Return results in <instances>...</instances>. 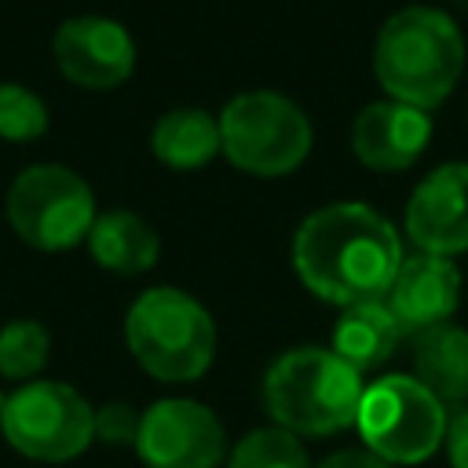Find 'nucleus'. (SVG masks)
Wrapping results in <instances>:
<instances>
[{"label": "nucleus", "mask_w": 468, "mask_h": 468, "mask_svg": "<svg viewBox=\"0 0 468 468\" xmlns=\"http://www.w3.org/2000/svg\"><path fill=\"white\" fill-rule=\"evenodd\" d=\"M362 391V373L325 347H292L278 355L263 377V406L274 428L296 439L347 431L358 420Z\"/></svg>", "instance_id": "7ed1b4c3"}, {"label": "nucleus", "mask_w": 468, "mask_h": 468, "mask_svg": "<svg viewBox=\"0 0 468 468\" xmlns=\"http://www.w3.org/2000/svg\"><path fill=\"white\" fill-rule=\"evenodd\" d=\"M431 139V121L424 110L406 102H373L351 124V150L366 168L402 172L410 168Z\"/></svg>", "instance_id": "ddd939ff"}, {"label": "nucleus", "mask_w": 468, "mask_h": 468, "mask_svg": "<svg viewBox=\"0 0 468 468\" xmlns=\"http://www.w3.org/2000/svg\"><path fill=\"white\" fill-rule=\"evenodd\" d=\"M150 150L168 168H179V172L201 168L223 150L219 121L205 110H194V106L168 110L157 117V124L150 132Z\"/></svg>", "instance_id": "f3484780"}, {"label": "nucleus", "mask_w": 468, "mask_h": 468, "mask_svg": "<svg viewBox=\"0 0 468 468\" xmlns=\"http://www.w3.org/2000/svg\"><path fill=\"white\" fill-rule=\"evenodd\" d=\"M457 300H461L457 267L446 256H431V252H417L410 260L402 256V267L384 296L402 336H417L424 329L450 322V314L457 311Z\"/></svg>", "instance_id": "f8f14e48"}, {"label": "nucleus", "mask_w": 468, "mask_h": 468, "mask_svg": "<svg viewBox=\"0 0 468 468\" xmlns=\"http://www.w3.org/2000/svg\"><path fill=\"white\" fill-rule=\"evenodd\" d=\"M402 340L399 322L391 318L384 300H366V303H351L344 307V314L336 318L333 329V355H340L351 369L366 373L384 366L395 347Z\"/></svg>", "instance_id": "2eb2a0df"}, {"label": "nucleus", "mask_w": 468, "mask_h": 468, "mask_svg": "<svg viewBox=\"0 0 468 468\" xmlns=\"http://www.w3.org/2000/svg\"><path fill=\"white\" fill-rule=\"evenodd\" d=\"M51 55L66 80H73L77 88H91V91L117 88L135 69V44L128 29L102 15L66 18L55 29Z\"/></svg>", "instance_id": "9d476101"}, {"label": "nucleus", "mask_w": 468, "mask_h": 468, "mask_svg": "<svg viewBox=\"0 0 468 468\" xmlns=\"http://www.w3.org/2000/svg\"><path fill=\"white\" fill-rule=\"evenodd\" d=\"M4 212L11 230L40 252H66L88 241L99 216L91 186L73 168L55 161L22 168L7 186Z\"/></svg>", "instance_id": "39448f33"}, {"label": "nucleus", "mask_w": 468, "mask_h": 468, "mask_svg": "<svg viewBox=\"0 0 468 468\" xmlns=\"http://www.w3.org/2000/svg\"><path fill=\"white\" fill-rule=\"evenodd\" d=\"M132 358L165 384H186L208 373L216 358V322L183 289L154 285L124 314Z\"/></svg>", "instance_id": "20e7f679"}, {"label": "nucleus", "mask_w": 468, "mask_h": 468, "mask_svg": "<svg viewBox=\"0 0 468 468\" xmlns=\"http://www.w3.org/2000/svg\"><path fill=\"white\" fill-rule=\"evenodd\" d=\"M406 234L420 252L446 260L468 249V165H439L417 183L406 205Z\"/></svg>", "instance_id": "9b49d317"}, {"label": "nucleus", "mask_w": 468, "mask_h": 468, "mask_svg": "<svg viewBox=\"0 0 468 468\" xmlns=\"http://www.w3.org/2000/svg\"><path fill=\"white\" fill-rule=\"evenodd\" d=\"M446 453H450V464H453V468H468V410L450 420Z\"/></svg>", "instance_id": "5701e85b"}, {"label": "nucleus", "mask_w": 468, "mask_h": 468, "mask_svg": "<svg viewBox=\"0 0 468 468\" xmlns=\"http://www.w3.org/2000/svg\"><path fill=\"white\" fill-rule=\"evenodd\" d=\"M88 252L99 267L113 274H143L157 263L161 241L146 219H139L135 212L113 208V212L95 216L88 230Z\"/></svg>", "instance_id": "dca6fc26"}, {"label": "nucleus", "mask_w": 468, "mask_h": 468, "mask_svg": "<svg viewBox=\"0 0 468 468\" xmlns=\"http://www.w3.org/2000/svg\"><path fill=\"white\" fill-rule=\"evenodd\" d=\"M292 267L318 300L351 307L388 296L402 267V245L380 212L362 201H340L300 223Z\"/></svg>", "instance_id": "f257e3e1"}, {"label": "nucleus", "mask_w": 468, "mask_h": 468, "mask_svg": "<svg viewBox=\"0 0 468 468\" xmlns=\"http://www.w3.org/2000/svg\"><path fill=\"white\" fill-rule=\"evenodd\" d=\"M48 355L51 336L37 318H15L0 329V377L29 384L48 366Z\"/></svg>", "instance_id": "a211bd4d"}, {"label": "nucleus", "mask_w": 468, "mask_h": 468, "mask_svg": "<svg viewBox=\"0 0 468 468\" xmlns=\"http://www.w3.org/2000/svg\"><path fill=\"white\" fill-rule=\"evenodd\" d=\"M362 442L388 464H424L450 431L446 406L406 373H388L362 391Z\"/></svg>", "instance_id": "423d86ee"}, {"label": "nucleus", "mask_w": 468, "mask_h": 468, "mask_svg": "<svg viewBox=\"0 0 468 468\" xmlns=\"http://www.w3.org/2000/svg\"><path fill=\"white\" fill-rule=\"evenodd\" d=\"M314 468H395V464H388V461H380L377 453H369L366 446H351V450H336V453H329L322 464H314Z\"/></svg>", "instance_id": "4be33fe9"}, {"label": "nucleus", "mask_w": 468, "mask_h": 468, "mask_svg": "<svg viewBox=\"0 0 468 468\" xmlns=\"http://www.w3.org/2000/svg\"><path fill=\"white\" fill-rule=\"evenodd\" d=\"M135 453L146 468H219L227 431L205 402L161 399L139 417Z\"/></svg>", "instance_id": "1a4fd4ad"}, {"label": "nucleus", "mask_w": 468, "mask_h": 468, "mask_svg": "<svg viewBox=\"0 0 468 468\" xmlns=\"http://www.w3.org/2000/svg\"><path fill=\"white\" fill-rule=\"evenodd\" d=\"M413 380L442 406L468 399V333L461 325H435L413 336Z\"/></svg>", "instance_id": "4468645a"}, {"label": "nucleus", "mask_w": 468, "mask_h": 468, "mask_svg": "<svg viewBox=\"0 0 468 468\" xmlns=\"http://www.w3.org/2000/svg\"><path fill=\"white\" fill-rule=\"evenodd\" d=\"M464 69V37L439 7L395 11L373 44V73L395 102L431 110L439 106Z\"/></svg>", "instance_id": "f03ea898"}, {"label": "nucleus", "mask_w": 468, "mask_h": 468, "mask_svg": "<svg viewBox=\"0 0 468 468\" xmlns=\"http://www.w3.org/2000/svg\"><path fill=\"white\" fill-rule=\"evenodd\" d=\"M48 132V106L44 99L15 80L0 84V139L7 143H29Z\"/></svg>", "instance_id": "aec40b11"}, {"label": "nucleus", "mask_w": 468, "mask_h": 468, "mask_svg": "<svg viewBox=\"0 0 468 468\" xmlns=\"http://www.w3.org/2000/svg\"><path fill=\"white\" fill-rule=\"evenodd\" d=\"M139 417L143 413H135L124 402H106L102 410H95V439H102V442H132L135 446Z\"/></svg>", "instance_id": "412c9836"}, {"label": "nucleus", "mask_w": 468, "mask_h": 468, "mask_svg": "<svg viewBox=\"0 0 468 468\" xmlns=\"http://www.w3.org/2000/svg\"><path fill=\"white\" fill-rule=\"evenodd\" d=\"M227 468H311L303 442L285 428H256L227 450Z\"/></svg>", "instance_id": "6ab92c4d"}, {"label": "nucleus", "mask_w": 468, "mask_h": 468, "mask_svg": "<svg viewBox=\"0 0 468 468\" xmlns=\"http://www.w3.org/2000/svg\"><path fill=\"white\" fill-rule=\"evenodd\" d=\"M0 431L29 461L62 464L80 457L95 439V410L62 380H29L4 399Z\"/></svg>", "instance_id": "6e6552de"}, {"label": "nucleus", "mask_w": 468, "mask_h": 468, "mask_svg": "<svg viewBox=\"0 0 468 468\" xmlns=\"http://www.w3.org/2000/svg\"><path fill=\"white\" fill-rule=\"evenodd\" d=\"M219 143L234 168L249 176H285L311 150V121L278 91H245L219 113Z\"/></svg>", "instance_id": "0eeeda50"}]
</instances>
